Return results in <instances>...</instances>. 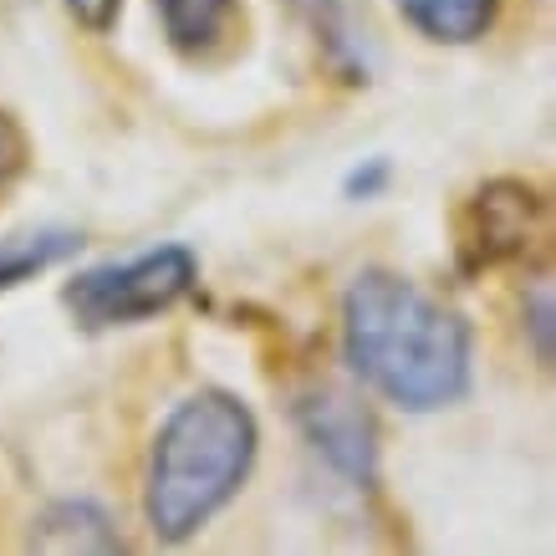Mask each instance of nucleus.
Segmentation results:
<instances>
[{"label":"nucleus","instance_id":"6e6552de","mask_svg":"<svg viewBox=\"0 0 556 556\" xmlns=\"http://www.w3.org/2000/svg\"><path fill=\"white\" fill-rule=\"evenodd\" d=\"M164 41L179 56H204L215 51L240 16V0H153Z\"/></svg>","mask_w":556,"mask_h":556},{"label":"nucleus","instance_id":"f03ea898","mask_svg":"<svg viewBox=\"0 0 556 556\" xmlns=\"http://www.w3.org/2000/svg\"><path fill=\"white\" fill-rule=\"evenodd\" d=\"M255 414L225 388H200L159 424L149 450L143 516L164 546L200 536L219 510L240 495L255 465Z\"/></svg>","mask_w":556,"mask_h":556},{"label":"nucleus","instance_id":"f257e3e1","mask_svg":"<svg viewBox=\"0 0 556 556\" xmlns=\"http://www.w3.org/2000/svg\"><path fill=\"white\" fill-rule=\"evenodd\" d=\"M470 321L399 270H363L342 296V357L404 414H439L470 393Z\"/></svg>","mask_w":556,"mask_h":556},{"label":"nucleus","instance_id":"9b49d317","mask_svg":"<svg viewBox=\"0 0 556 556\" xmlns=\"http://www.w3.org/2000/svg\"><path fill=\"white\" fill-rule=\"evenodd\" d=\"M388 179H393V164L388 159H368L363 169H353L348 174V200H372V194H383L388 189Z\"/></svg>","mask_w":556,"mask_h":556},{"label":"nucleus","instance_id":"1a4fd4ad","mask_svg":"<svg viewBox=\"0 0 556 556\" xmlns=\"http://www.w3.org/2000/svg\"><path fill=\"white\" fill-rule=\"evenodd\" d=\"M83 251V236L77 230H31V236H11L0 240V291L31 281L41 270L62 266L67 255Z\"/></svg>","mask_w":556,"mask_h":556},{"label":"nucleus","instance_id":"0eeeda50","mask_svg":"<svg viewBox=\"0 0 556 556\" xmlns=\"http://www.w3.org/2000/svg\"><path fill=\"white\" fill-rule=\"evenodd\" d=\"M36 552H123V536L113 516L92 501H62L51 506L31 531Z\"/></svg>","mask_w":556,"mask_h":556},{"label":"nucleus","instance_id":"ddd939ff","mask_svg":"<svg viewBox=\"0 0 556 556\" xmlns=\"http://www.w3.org/2000/svg\"><path fill=\"white\" fill-rule=\"evenodd\" d=\"M62 5L83 21L87 31H108V26L118 21V11H123V0H62Z\"/></svg>","mask_w":556,"mask_h":556},{"label":"nucleus","instance_id":"9d476101","mask_svg":"<svg viewBox=\"0 0 556 556\" xmlns=\"http://www.w3.org/2000/svg\"><path fill=\"white\" fill-rule=\"evenodd\" d=\"M26 159H31V143L21 134V123L11 113H0V194L26 174Z\"/></svg>","mask_w":556,"mask_h":556},{"label":"nucleus","instance_id":"f8f14e48","mask_svg":"<svg viewBox=\"0 0 556 556\" xmlns=\"http://www.w3.org/2000/svg\"><path fill=\"white\" fill-rule=\"evenodd\" d=\"M531 332H536V357L552 363V287H536L531 291Z\"/></svg>","mask_w":556,"mask_h":556},{"label":"nucleus","instance_id":"39448f33","mask_svg":"<svg viewBox=\"0 0 556 556\" xmlns=\"http://www.w3.org/2000/svg\"><path fill=\"white\" fill-rule=\"evenodd\" d=\"M296 424H302L306 444L317 450L342 480L353 485H372L378 475V429H372L368 408H357L342 393H312L296 404Z\"/></svg>","mask_w":556,"mask_h":556},{"label":"nucleus","instance_id":"423d86ee","mask_svg":"<svg viewBox=\"0 0 556 556\" xmlns=\"http://www.w3.org/2000/svg\"><path fill=\"white\" fill-rule=\"evenodd\" d=\"M399 16L439 47H470L495 26L501 0H393Z\"/></svg>","mask_w":556,"mask_h":556},{"label":"nucleus","instance_id":"7ed1b4c3","mask_svg":"<svg viewBox=\"0 0 556 556\" xmlns=\"http://www.w3.org/2000/svg\"><path fill=\"white\" fill-rule=\"evenodd\" d=\"M200 281V261L189 245H159L134 261H108L83 276H72L62 302L83 332H108V327H134L159 312L179 306Z\"/></svg>","mask_w":556,"mask_h":556},{"label":"nucleus","instance_id":"20e7f679","mask_svg":"<svg viewBox=\"0 0 556 556\" xmlns=\"http://www.w3.org/2000/svg\"><path fill=\"white\" fill-rule=\"evenodd\" d=\"M546 204L531 185L521 179H490L485 189H475L465 215H459V266L470 270H490L521 261L536 240Z\"/></svg>","mask_w":556,"mask_h":556}]
</instances>
